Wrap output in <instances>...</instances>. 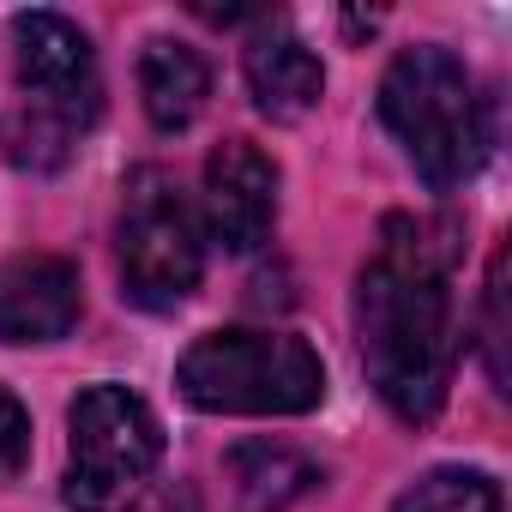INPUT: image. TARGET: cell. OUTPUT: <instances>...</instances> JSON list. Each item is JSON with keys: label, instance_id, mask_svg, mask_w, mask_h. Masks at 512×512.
Wrapping results in <instances>:
<instances>
[{"label": "cell", "instance_id": "1", "mask_svg": "<svg viewBox=\"0 0 512 512\" xmlns=\"http://www.w3.org/2000/svg\"><path fill=\"white\" fill-rule=\"evenodd\" d=\"M356 344L380 404L422 428L440 416L458 368V314L446 253L428 223L386 217L374 260L356 278Z\"/></svg>", "mask_w": 512, "mask_h": 512}, {"label": "cell", "instance_id": "2", "mask_svg": "<svg viewBox=\"0 0 512 512\" xmlns=\"http://www.w3.org/2000/svg\"><path fill=\"white\" fill-rule=\"evenodd\" d=\"M380 121L392 127L416 175L440 193L464 187L488 157V103L476 91V73L440 43L392 55L380 79Z\"/></svg>", "mask_w": 512, "mask_h": 512}, {"label": "cell", "instance_id": "3", "mask_svg": "<svg viewBox=\"0 0 512 512\" xmlns=\"http://www.w3.org/2000/svg\"><path fill=\"white\" fill-rule=\"evenodd\" d=\"M19 43V91L25 109L7 121V151L31 169L67 163L79 133L103 115V73L91 37L61 19V13H19L13 19Z\"/></svg>", "mask_w": 512, "mask_h": 512}, {"label": "cell", "instance_id": "4", "mask_svg": "<svg viewBox=\"0 0 512 512\" xmlns=\"http://www.w3.org/2000/svg\"><path fill=\"white\" fill-rule=\"evenodd\" d=\"M175 386L211 416H308L326 398V368L290 332H205L175 362Z\"/></svg>", "mask_w": 512, "mask_h": 512}, {"label": "cell", "instance_id": "5", "mask_svg": "<svg viewBox=\"0 0 512 512\" xmlns=\"http://www.w3.org/2000/svg\"><path fill=\"white\" fill-rule=\"evenodd\" d=\"M163 458V428L151 404L127 386H85L67 410V482L73 512H127Z\"/></svg>", "mask_w": 512, "mask_h": 512}, {"label": "cell", "instance_id": "6", "mask_svg": "<svg viewBox=\"0 0 512 512\" xmlns=\"http://www.w3.org/2000/svg\"><path fill=\"white\" fill-rule=\"evenodd\" d=\"M115 260H121V296L151 314L181 308L199 290L205 229L163 169H139L127 181L121 223H115Z\"/></svg>", "mask_w": 512, "mask_h": 512}, {"label": "cell", "instance_id": "7", "mask_svg": "<svg viewBox=\"0 0 512 512\" xmlns=\"http://www.w3.org/2000/svg\"><path fill=\"white\" fill-rule=\"evenodd\" d=\"M205 223L217 247L253 253L278 223V163L253 139H223L205 157Z\"/></svg>", "mask_w": 512, "mask_h": 512}, {"label": "cell", "instance_id": "8", "mask_svg": "<svg viewBox=\"0 0 512 512\" xmlns=\"http://www.w3.org/2000/svg\"><path fill=\"white\" fill-rule=\"evenodd\" d=\"M79 326V272L61 253L0 260V344H55Z\"/></svg>", "mask_w": 512, "mask_h": 512}, {"label": "cell", "instance_id": "9", "mask_svg": "<svg viewBox=\"0 0 512 512\" xmlns=\"http://www.w3.org/2000/svg\"><path fill=\"white\" fill-rule=\"evenodd\" d=\"M241 73H247V91L260 103V115H272V121H302L326 91L320 55L290 25H266L253 37L247 55H241Z\"/></svg>", "mask_w": 512, "mask_h": 512}, {"label": "cell", "instance_id": "10", "mask_svg": "<svg viewBox=\"0 0 512 512\" xmlns=\"http://www.w3.org/2000/svg\"><path fill=\"white\" fill-rule=\"evenodd\" d=\"M223 470H229L241 512H290L296 500H308L320 488V464L284 440H241V446H229Z\"/></svg>", "mask_w": 512, "mask_h": 512}, {"label": "cell", "instance_id": "11", "mask_svg": "<svg viewBox=\"0 0 512 512\" xmlns=\"http://www.w3.org/2000/svg\"><path fill=\"white\" fill-rule=\"evenodd\" d=\"M139 97H145V115L151 127L163 133H181L199 121L205 97H211V67L199 49L175 43V37H151L145 55H139Z\"/></svg>", "mask_w": 512, "mask_h": 512}, {"label": "cell", "instance_id": "12", "mask_svg": "<svg viewBox=\"0 0 512 512\" xmlns=\"http://www.w3.org/2000/svg\"><path fill=\"white\" fill-rule=\"evenodd\" d=\"M392 512H506V494L488 470H464V464H440L422 482H410Z\"/></svg>", "mask_w": 512, "mask_h": 512}, {"label": "cell", "instance_id": "13", "mask_svg": "<svg viewBox=\"0 0 512 512\" xmlns=\"http://www.w3.org/2000/svg\"><path fill=\"white\" fill-rule=\"evenodd\" d=\"M25 458H31V416L7 386H0V482H13L25 470Z\"/></svg>", "mask_w": 512, "mask_h": 512}, {"label": "cell", "instance_id": "14", "mask_svg": "<svg viewBox=\"0 0 512 512\" xmlns=\"http://www.w3.org/2000/svg\"><path fill=\"white\" fill-rule=\"evenodd\" d=\"M500 308H506V284H500V260H494V272H488V374H494V386L506 392V368H500V350H506V320H500Z\"/></svg>", "mask_w": 512, "mask_h": 512}, {"label": "cell", "instance_id": "15", "mask_svg": "<svg viewBox=\"0 0 512 512\" xmlns=\"http://www.w3.org/2000/svg\"><path fill=\"white\" fill-rule=\"evenodd\" d=\"M139 512H205V506H199V488L193 482H163V488H151L139 500Z\"/></svg>", "mask_w": 512, "mask_h": 512}]
</instances>
